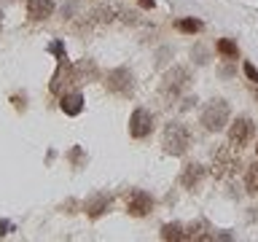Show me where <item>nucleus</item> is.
Here are the masks:
<instances>
[{
    "label": "nucleus",
    "instance_id": "obj_1",
    "mask_svg": "<svg viewBox=\"0 0 258 242\" xmlns=\"http://www.w3.org/2000/svg\"><path fill=\"white\" fill-rule=\"evenodd\" d=\"M188 143H191L188 127L180 124V121H172V124H167L164 137H161V145H164L167 153H172V156H183V153L188 151Z\"/></svg>",
    "mask_w": 258,
    "mask_h": 242
},
{
    "label": "nucleus",
    "instance_id": "obj_2",
    "mask_svg": "<svg viewBox=\"0 0 258 242\" xmlns=\"http://www.w3.org/2000/svg\"><path fill=\"white\" fill-rule=\"evenodd\" d=\"M229 102L226 100H213L207 102V108L202 110V124H205V129H210V132H221V129L229 124Z\"/></svg>",
    "mask_w": 258,
    "mask_h": 242
},
{
    "label": "nucleus",
    "instance_id": "obj_3",
    "mask_svg": "<svg viewBox=\"0 0 258 242\" xmlns=\"http://www.w3.org/2000/svg\"><path fill=\"white\" fill-rule=\"evenodd\" d=\"M253 135H255V124L250 118L242 116V118L234 121L231 129H229V145H231L234 151H242L250 140H253Z\"/></svg>",
    "mask_w": 258,
    "mask_h": 242
},
{
    "label": "nucleus",
    "instance_id": "obj_4",
    "mask_svg": "<svg viewBox=\"0 0 258 242\" xmlns=\"http://www.w3.org/2000/svg\"><path fill=\"white\" fill-rule=\"evenodd\" d=\"M185 86H188V68L175 65V68L164 76V81H161V94L164 97H177Z\"/></svg>",
    "mask_w": 258,
    "mask_h": 242
},
{
    "label": "nucleus",
    "instance_id": "obj_5",
    "mask_svg": "<svg viewBox=\"0 0 258 242\" xmlns=\"http://www.w3.org/2000/svg\"><path fill=\"white\" fill-rule=\"evenodd\" d=\"M105 86H108V92H113V94H124L126 97V94H132V89H135V78L126 68H116V70L108 73Z\"/></svg>",
    "mask_w": 258,
    "mask_h": 242
},
{
    "label": "nucleus",
    "instance_id": "obj_6",
    "mask_svg": "<svg viewBox=\"0 0 258 242\" xmlns=\"http://www.w3.org/2000/svg\"><path fill=\"white\" fill-rule=\"evenodd\" d=\"M153 132V116L148 110L137 108L132 113V118H129V135L137 137V140H143V137H148Z\"/></svg>",
    "mask_w": 258,
    "mask_h": 242
},
{
    "label": "nucleus",
    "instance_id": "obj_7",
    "mask_svg": "<svg viewBox=\"0 0 258 242\" xmlns=\"http://www.w3.org/2000/svg\"><path fill=\"white\" fill-rule=\"evenodd\" d=\"M126 210H129V215L143 218V215H148L151 210H153V199L145 191H132L126 197Z\"/></svg>",
    "mask_w": 258,
    "mask_h": 242
},
{
    "label": "nucleus",
    "instance_id": "obj_8",
    "mask_svg": "<svg viewBox=\"0 0 258 242\" xmlns=\"http://www.w3.org/2000/svg\"><path fill=\"white\" fill-rule=\"evenodd\" d=\"M202 177H205V167L202 164H185L180 172V183H183V189L194 191V189H199Z\"/></svg>",
    "mask_w": 258,
    "mask_h": 242
},
{
    "label": "nucleus",
    "instance_id": "obj_9",
    "mask_svg": "<svg viewBox=\"0 0 258 242\" xmlns=\"http://www.w3.org/2000/svg\"><path fill=\"white\" fill-rule=\"evenodd\" d=\"M54 14V0H27V16L30 19H48Z\"/></svg>",
    "mask_w": 258,
    "mask_h": 242
},
{
    "label": "nucleus",
    "instance_id": "obj_10",
    "mask_svg": "<svg viewBox=\"0 0 258 242\" xmlns=\"http://www.w3.org/2000/svg\"><path fill=\"white\" fill-rule=\"evenodd\" d=\"M59 105H62V110L68 113V116H78L81 108H84V100H81L78 92H73V94H64Z\"/></svg>",
    "mask_w": 258,
    "mask_h": 242
},
{
    "label": "nucleus",
    "instance_id": "obj_11",
    "mask_svg": "<svg viewBox=\"0 0 258 242\" xmlns=\"http://www.w3.org/2000/svg\"><path fill=\"white\" fill-rule=\"evenodd\" d=\"M108 205H110V199H108V197H97L94 202H89V205H86V213L92 215V218H100V215L105 213V207H108Z\"/></svg>",
    "mask_w": 258,
    "mask_h": 242
},
{
    "label": "nucleus",
    "instance_id": "obj_12",
    "mask_svg": "<svg viewBox=\"0 0 258 242\" xmlns=\"http://www.w3.org/2000/svg\"><path fill=\"white\" fill-rule=\"evenodd\" d=\"M245 186H247V191H250V194H258V161H255V164H250V167H247Z\"/></svg>",
    "mask_w": 258,
    "mask_h": 242
},
{
    "label": "nucleus",
    "instance_id": "obj_13",
    "mask_svg": "<svg viewBox=\"0 0 258 242\" xmlns=\"http://www.w3.org/2000/svg\"><path fill=\"white\" fill-rule=\"evenodd\" d=\"M161 239H185L183 226H177V223H167L164 229H161Z\"/></svg>",
    "mask_w": 258,
    "mask_h": 242
},
{
    "label": "nucleus",
    "instance_id": "obj_14",
    "mask_svg": "<svg viewBox=\"0 0 258 242\" xmlns=\"http://www.w3.org/2000/svg\"><path fill=\"white\" fill-rule=\"evenodd\" d=\"M218 51H221L223 56H229V59H234V56H237V43L229 40V38H221L218 40Z\"/></svg>",
    "mask_w": 258,
    "mask_h": 242
},
{
    "label": "nucleus",
    "instance_id": "obj_15",
    "mask_svg": "<svg viewBox=\"0 0 258 242\" xmlns=\"http://www.w3.org/2000/svg\"><path fill=\"white\" fill-rule=\"evenodd\" d=\"M185 239H213V234H207V229L205 226H191L188 229V234H185Z\"/></svg>",
    "mask_w": 258,
    "mask_h": 242
},
{
    "label": "nucleus",
    "instance_id": "obj_16",
    "mask_svg": "<svg viewBox=\"0 0 258 242\" xmlns=\"http://www.w3.org/2000/svg\"><path fill=\"white\" fill-rule=\"evenodd\" d=\"M177 27H180L183 32H199L202 22H197V19H180V22H177Z\"/></svg>",
    "mask_w": 258,
    "mask_h": 242
},
{
    "label": "nucleus",
    "instance_id": "obj_17",
    "mask_svg": "<svg viewBox=\"0 0 258 242\" xmlns=\"http://www.w3.org/2000/svg\"><path fill=\"white\" fill-rule=\"evenodd\" d=\"M245 76H247L250 81H253V84H258V70H255L250 62H245Z\"/></svg>",
    "mask_w": 258,
    "mask_h": 242
},
{
    "label": "nucleus",
    "instance_id": "obj_18",
    "mask_svg": "<svg viewBox=\"0 0 258 242\" xmlns=\"http://www.w3.org/2000/svg\"><path fill=\"white\" fill-rule=\"evenodd\" d=\"M137 3H140L143 8H153V0H137Z\"/></svg>",
    "mask_w": 258,
    "mask_h": 242
},
{
    "label": "nucleus",
    "instance_id": "obj_19",
    "mask_svg": "<svg viewBox=\"0 0 258 242\" xmlns=\"http://www.w3.org/2000/svg\"><path fill=\"white\" fill-rule=\"evenodd\" d=\"M0 16H3V14H0ZM0 22H3V19H0Z\"/></svg>",
    "mask_w": 258,
    "mask_h": 242
},
{
    "label": "nucleus",
    "instance_id": "obj_20",
    "mask_svg": "<svg viewBox=\"0 0 258 242\" xmlns=\"http://www.w3.org/2000/svg\"><path fill=\"white\" fill-rule=\"evenodd\" d=\"M255 151H258V145H255Z\"/></svg>",
    "mask_w": 258,
    "mask_h": 242
}]
</instances>
